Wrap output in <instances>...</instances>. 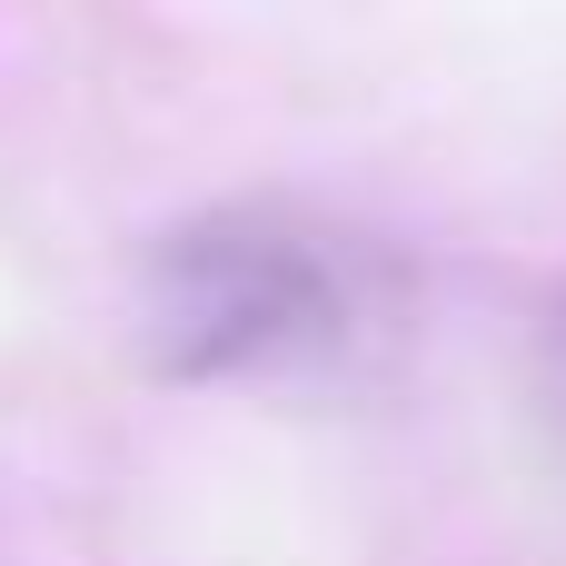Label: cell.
I'll list each match as a JSON object with an SVG mask.
<instances>
[{
    "mask_svg": "<svg viewBox=\"0 0 566 566\" xmlns=\"http://www.w3.org/2000/svg\"><path fill=\"white\" fill-rule=\"evenodd\" d=\"M557 358H566V328H557Z\"/></svg>",
    "mask_w": 566,
    "mask_h": 566,
    "instance_id": "2",
    "label": "cell"
},
{
    "mask_svg": "<svg viewBox=\"0 0 566 566\" xmlns=\"http://www.w3.org/2000/svg\"><path fill=\"white\" fill-rule=\"evenodd\" d=\"M388 308V259L289 199L199 209L149 249V348L189 388L338 368Z\"/></svg>",
    "mask_w": 566,
    "mask_h": 566,
    "instance_id": "1",
    "label": "cell"
}]
</instances>
